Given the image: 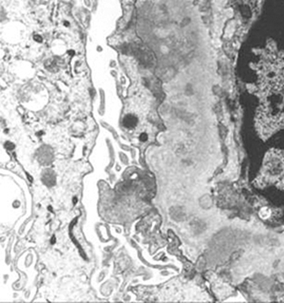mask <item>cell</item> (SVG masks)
I'll return each mask as SVG.
<instances>
[{"mask_svg": "<svg viewBox=\"0 0 284 303\" xmlns=\"http://www.w3.org/2000/svg\"><path fill=\"white\" fill-rule=\"evenodd\" d=\"M140 140L141 141H143V142H144V141H146L147 140V135L145 134V133H143L142 135H141V137H140Z\"/></svg>", "mask_w": 284, "mask_h": 303, "instance_id": "2", "label": "cell"}, {"mask_svg": "<svg viewBox=\"0 0 284 303\" xmlns=\"http://www.w3.org/2000/svg\"><path fill=\"white\" fill-rule=\"evenodd\" d=\"M137 120L135 116L133 115H127L124 118V121H123V123H124V126L127 127V128H132L134 126H136L137 124Z\"/></svg>", "mask_w": 284, "mask_h": 303, "instance_id": "1", "label": "cell"}]
</instances>
